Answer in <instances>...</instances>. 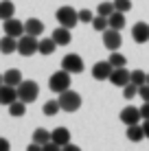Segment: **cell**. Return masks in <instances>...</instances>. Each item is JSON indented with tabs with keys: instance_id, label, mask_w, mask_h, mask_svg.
Wrapping results in <instances>:
<instances>
[{
	"instance_id": "30",
	"label": "cell",
	"mask_w": 149,
	"mask_h": 151,
	"mask_svg": "<svg viewBox=\"0 0 149 151\" xmlns=\"http://www.w3.org/2000/svg\"><path fill=\"white\" fill-rule=\"evenodd\" d=\"M121 90H123V96H125L127 101H132V99L138 94V86H136V83H132V81L127 83L125 88H121Z\"/></svg>"
},
{
	"instance_id": "4",
	"label": "cell",
	"mask_w": 149,
	"mask_h": 151,
	"mask_svg": "<svg viewBox=\"0 0 149 151\" xmlns=\"http://www.w3.org/2000/svg\"><path fill=\"white\" fill-rule=\"evenodd\" d=\"M37 96H40V86H37L35 81L24 79V81L18 86V99H20V101H24L27 105H29V103H33Z\"/></svg>"
},
{
	"instance_id": "36",
	"label": "cell",
	"mask_w": 149,
	"mask_h": 151,
	"mask_svg": "<svg viewBox=\"0 0 149 151\" xmlns=\"http://www.w3.org/2000/svg\"><path fill=\"white\" fill-rule=\"evenodd\" d=\"M0 151H11V145H9V140L2 138V136H0Z\"/></svg>"
},
{
	"instance_id": "41",
	"label": "cell",
	"mask_w": 149,
	"mask_h": 151,
	"mask_svg": "<svg viewBox=\"0 0 149 151\" xmlns=\"http://www.w3.org/2000/svg\"><path fill=\"white\" fill-rule=\"evenodd\" d=\"M147 83H149V72H147Z\"/></svg>"
},
{
	"instance_id": "13",
	"label": "cell",
	"mask_w": 149,
	"mask_h": 151,
	"mask_svg": "<svg viewBox=\"0 0 149 151\" xmlns=\"http://www.w3.org/2000/svg\"><path fill=\"white\" fill-rule=\"evenodd\" d=\"M13 101H18V88L2 83V86H0V105H7L9 107Z\"/></svg>"
},
{
	"instance_id": "1",
	"label": "cell",
	"mask_w": 149,
	"mask_h": 151,
	"mask_svg": "<svg viewBox=\"0 0 149 151\" xmlns=\"http://www.w3.org/2000/svg\"><path fill=\"white\" fill-rule=\"evenodd\" d=\"M70 86H73V77H70V72H66L64 68L57 70V72H53V75H50V79H48V88H50L53 92H57V94L70 90Z\"/></svg>"
},
{
	"instance_id": "28",
	"label": "cell",
	"mask_w": 149,
	"mask_h": 151,
	"mask_svg": "<svg viewBox=\"0 0 149 151\" xmlns=\"http://www.w3.org/2000/svg\"><path fill=\"white\" fill-rule=\"evenodd\" d=\"M59 110H61V107H59V101H46L44 107H42V112L46 114V116H55Z\"/></svg>"
},
{
	"instance_id": "10",
	"label": "cell",
	"mask_w": 149,
	"mask_h": 151,
	"mask_svg": "<svg viewBox=\"0 0 149 151\" xmlns=\"http://www.w3.org/2000/svg\"><path fill=\"white\" fill-rule=\"evenodd\" d=\"M121 123H123V125H136V123H143L140 107H134V105L123 107V110H121Z\"/></svg>"
},
{
	"instance_id": "15",
	"label": "cell",
	"mask_w": 149,
	"mask_h": 151,
	"mask_svg": "<svg viewBox=\"0 0 149 151\" xmlns=\"http://www.w3.org/2000/svg\"><path fill=\"white\" fill-rule=\"evenodd\" d=\"M70 31L73 29H66V27H57L53 31V35L50 37L55 40V44L57 46H68L70 44V40H73V35H70Z\"/></svg>"
},
{
	"instance_id": "23",
	"label": "cell",
	"mask_w": 149,
	"mask_h": 151,
	"mask_svg": "<svg viewBox=\"0 0 149 151\" xmlns=\"http://www.w3.org/2000/svg\"><path fill=\"white\" fill-rule=\"evenodd\" d=\"M9 114H11L13 118H20V116H24V114H27V103L24 101H13L11 105H9Z\"/></svg>"
},
{
	"instance_id": "22",
	"label": "cell",
	"mask_w": 149,
	"mask_h": 151,
	"mask_svg": "<svg viewBox=\"0 0 149 151\" xmlns=\"http://www.w3.org/2000/svg\"><path fill=\"white\" fill-rule=\"evenodd\" d=\"M15 13V4L11 0H0V20H9Z\"/></svg>"
},
{
	"instance_id": "26",
	"label": "cell",
	"mask_w": 149,
	"mask_h": 151,
	"mask_svg": "<svg viewBox=\"0 0 149 151\" xmlns=\"http://www.w3.org/2000/svg\"><path fill=\"white\" fill-rule=\"evenodd\" d=\"M114 2H99L96 4V15H103V18H110L114 13Z\"/></svg>"
},
{
	"instance_id": "12",
	"label": "cell",
	"mask_w": 149,
	"mask_h": 151,
	"mask_svg": "<svg viewBox=\"0 0 149 151\" xmlns=\"http://www.w3.org/2000/svg\"><path fill=\"white\" fill-rule=\"evenodd\" d=\"M132 37L136 44H147L149 42V24L147 22H136L132 27Z\"/></svg>"
},
{
	"instance_id": "40",
	"label": "cell",
	"mask_w": 149,
	"mask_h": 151,
	"mask_svg": "<svg viewBox=\"0 0 149 151\" xmlns=\"http://www.w3.org/2000/svg\"><path fill=\"white\" fill-rule=\"evenodd\" d=\"M2 83H4V77H2V72H0V86H2Z\"/></svg>"
},
{
	"instance_id": "5",
	"label": "cell",
	"mask_w": 149,
	"mask_h": 151,
	"mask_svg": "<svg viewBox=\"0 0 149 151\" xmlns=\"http://www.w3.org/2000/svg\"><path fill=\"white\" fill-rule=\"evenodd\" d=\"M37 46H40V40L33 37V35L24 33L22 37H18V53L22 57H31L37 53Z\"/></svg>"
},
{
	"instance_id": "34",
	"label": "cell",
	"mask_w": 149,
	"mask_h": 151,
	"mask_svg": "<svg viewBox=\"0 0 149 151\" xmlns=\"http://www.w3.org/2000/svg\"><path fill=\"white\" fill-rule=\"evenodd\" d=\"M42 151H61V147H59V145H55L53 140H50V142L42 145Z\"/></svg>"
},
{
	"instance_id": "18",
	"label": "cell",
	"mask_w": 149,
	"mask_h": 151,
	"mask_svg": "<svg viewBox=\"0 0 149 151\" xmlns=\"http://www.w3.org/2000/svg\"><path fill=\"white\" fill-rule=\"evenodd\" d=\"M15 50H18V37H11V35L0 37V53L2 55H11Z\"/></svg>"
},
{
	"instance_id": "32",
	"label": "cell",
	"mask_w": 149,
	"mask_h": 151,
	"mask_svg": "<svg viewBox=\"0 0 149 151\" xmlns=\"http://www.w3.org/2000/svg\"><path fill=\"white\" fill-rule=\"evenodd\" d=\"M92 20H94V13L90 9H81L79 11V22H90L92 24Z\"/></svg>"
},
{
	"instance_id": "6",
	"label": "cell",
	"mask_w": 149,
	"mask_h": 151,
	"mask_svg": "<svg viewBox=\"0 0 149 151\" xmlns=\"http://www.w3.org/2000/svg\"><path fill=\"white\" fill-rule=\"evenodd\" d=\"M61 68L70 75H77V72H83V59H81L77 53H70L61 59Z\"/></svg>"
},
{
	"instance_id": "33",
	"label": "cell",
	"mask_w": 149,
	"mask_h": 151,
	"mask_svg": "<svg viewBox=\"0 0 149 151\" xmlns=\"http://www.w3.org/2000/svg\"><path fill=\"white\" fill-rule=\"evenodd\" d=\"M138 96L143 99V103H149V83H145V86L138 88Z\"/></svg>"
},
{
	"instance_id": "17",
	"label": "cell",
	"mask_w": 149,
	"mask_h": 151,
	"mask_svg": "<svg viewBox=\"0 0 149 151\" xmlns=\"http://www.w3.org/2000/svg\"><path fill=\"white\" fill-rule=\"evenodd\" d=\"M125 136H127V140H130V142H140V140H145V129H143V125H140V123H136V125H127Z\"/></svg>"
},
{
	"instance_id": "37",
	"label": "cell",
	"mask_w": 149,
	"mask_h": 151,
	"mask_svg": "<svg viewBox=\"0 0 149 151\" xmlns=\"http://www.w3.org/2000/svg\"><path fill=\"white\" fill-rule=\"evenodd\" d=\"M61 151H81V147H77V145L68 142V145H66V147H61Z\"/></svg>"
},
{
	"instance_id": "9",
	"label": "cell",
	"mask_w": 149,
	"mask_h": 151,
	"mask_svg": "<svg viewBox=\"0 0 149 151\" xmlns=\"http://www.w3.org/2000/svg\"><path fill=\"white\" fill-rule=\"evenodd\" d=\"M130 81H132V70H127L125 66L123 68H114L112 75H110V83L116 86V88H125Z\"/></svg>"
},
{
	"instance_id": "16",
	"label": "cell",
	"mask_w": 149,
	"mask_h": 151,
	"mask_svg": "<svg viewBox=\"0 0 149 151\" xmlns=\"http://www.w3.org/2000/svg\"><path fill=\"white\" fill-rule=\"evenodd\" d=\"M24 33L33 35V37H40V35L44 33V22L37 18H29L27 22H24Z\"/></svg>"
},
{
	"instance_id": "11",
	"label": "cell",
	"mask_w": 149,
	"mask_h": 151,
	"mask_svg": "<svg viewBox=\"0 0 149 151\" xmlns=\"http://www.w3.org/2000/svg\"><path fill=\"white\" fill-rule=\"evenodd\" d=\"M2 29H4V35H11V37H22L24 35V22H20L15 18L2 20Z\"/></svg>"
},
{
	"instance_id": "7",
	"label": "cell",
	"mask_w": 149,
	"mask_h": 151,
	"mask_svg": "<svg viewBox=\"0 0 149 151\" xmlns=\"http://www.w3.org/2000/svg\"><path fill=\"white\" fill-rule=\"evenodd\" d=\"M121 44H123L121 31H116V29H105L103 31V46L110 50V53H112V50H119Z\"/></svg>"
},
{
	"instance_id": "25",
	"label": "cell",
	"mask_w": 149,
	"mask_h": 151,
	"mask_svg": "<svg viewBox=\"0 0 149 151\" xmlns=\"http://www.w3.org/2000/svg\"><path fill=\"white\" fill-rule=\"evenodd\" d=\"M107 61H110L114 68H123V66L127 64V59H125V55H121L119 50H112L110 53V57H107Z\"/></svg>"
},
{
	"instance_id": "19",
	"label": "cell",
	"mask_w": 149,
	"mask_h": 151,
	"mask_svg": "<svg viewBox=\"0 0 149 151\" xmlns=\"http://www.w3.org/2000/svg\"><path fill=\"white\" fill-rule=\"evenodd\" d=\"M2 77H4V83L7 86H13V88H18L20 83H22V72H20L18 68H9L7 72H2Z\"/></svg>"
},
{
	"instance_id": "20",
	"label": "cell",
	"mask_w": 149,
	"mask_h": 151,
	"mask_svg": "<svg viewBox=\"0 0 149 151\" xmlns=\"http://www.w3.org/2000/svg\"><path fill=\"white\" fill-rule=\"evenodd\" d=\"M55 48H57V44H55L53 37H42L40 40V46H37V53L40 55H53Z\"/></svg>"
},
{
	"instance_id": "35",
	"label": "cell",
	"mask_w": 149,
	"mask_h": 151,
	"mask_svg": "<svg viewBox=\"0 0 149 151\" xmlns=\"http://www.w3.org/2000/svg\"><path fill=\"white\" fill-rule=\"evenodd\" d=\"M140 116H143V121L149 118V103H143L140 105Z\"/></svg>"
},
{
	"instance_id": "29",
	"label": "cell",
	"mask_w": 149,
	"mask_h": 151,
	"mask_svg": "<svg viewBox=\"0 0 149 151\" xmlns=\"http://www.w3.org/2000/svg\"><path fill=\"white\" fill-rule=\"evenodd\" d=\"M132 83H136L138 88L147 83V72L145 70H132Z\"/></svg>"
},
{
	"instance_id": "31",
	"label": "cell",
	"mask_w": 149,
	"mask_h": 151,
	"mask_svg": "<svg viewBox=\"0 0 149 151\" xmlns=\"http://www.w3.org/2000/svg\"><path fill=\"white\" fill-rule=\"evenodd\" d=\"M114 9L121 13H127L132 9V0H114Z\"/></svg>"
},
{
	"instance_id": "38",
	"label": "cell",
	"mask_w": 149,
	"mask_h": 151,
	"mask_svg": "<svg viewBox=\"0 0 149 151\" xmlns=\"http://www.w3.org/2000/svg\"><path fill=\"white\" fill-rule=\"evenodd\" d=\"M27 151H42V145H37V142H31L29 147H27Z\"/></svg>"
},
{
	"instance_id": "2",
	"label": "cell",
	"mask_w": 149,
	"mask_h": 151,
	"mask_svg": "<svg viewBox=\"0 0 149 151\" xmlns=\"http://www.w3.org/2000/svg\"><path fill=\"white\" fill-rule=\"evenodd\" d=\"M55 20L59 22V27H66V29H75L79 24V11L73 7H59L55 11Z\"/></svg>"
},
{
	"instance_id": "3",
	"label": "cell",
	"mask_w": 149,
	"mask_h": 151,
	"mask_svg": "<svg viewBox=\"0 0 149 151\" xmlns=\"http://www.w3.org/2000/svg\"><path fill=\"white\" fill-rule=\"evenodd\" d=\"M57 101H59V107H61V110H64V112H70V114L77 112V110L81 107V94H79V92H75V90L61 92Z\"/></svg>"
},
{
	"instance_id": "14",
	"label": "cell",
	"mask_w": 149,
	"mask_h": 151,
	"mask_svg": "<svg viewBox=\"0 0 149 151\" xmlns=\"http://www.w3.org/2000/svg\"><path fill=\"white\" fill-rule=\"evenodd\" d=\"M50 140H53L55 145H59V147H66V145L73 140V136H70V132L66 127H57L50 132Z\"/></svg>"
},
{
	"instance_id": "24",
	"label": "cell",
	"mask_w": 149,
	"mask_h": 151,
	"mask_svg": "<svg viewBox=\"0 0 149 151\" xmlns=\"http://www.w3.org/2000/svg\"><path fill=\"white\" fill-rule=\"evenodd\" d=\"M33 142H37V145L50 142V132H48V129H44V127H37L33 132Z\"/></svg>"
},
{
	"instance_id": "8",
	"label": "cell",
	"mask_w": 149,
	"mask_h": 151,
	"mask_svg": "<svg viewBox=\"0 0 149 151\" xmlns=\"http://www.w3.org/2000/svg\"><path fill=\"white\" fill-rule=\"evenodd\" d=\"M112 70H114V66L110 64V61H96L94 66H92V77H94L96 81H110V75Z\"/></svg>"
},
{
	"instance_id": "27",
	"label": "cell",
	"mask_w": 149,
	"mask_h": 151,
	"mask_svg": "<svg viewBox=\"0 0 149 151\" xmlns=\"http://www.w3.org/2000/svg\"><path fill=\"white\" fill-rule=\"evenodd\" d=\"M92 29L99 31V33H103L105 29H110V22H107V18H103V15H94V20H92Z\"/></svg>"
},
{
	"instance_id": "21",
	"label": "cell",
	"mask_w": 149,
	"mask_h": 151,
	"mask_svg": "<svg viewBox=\"0 0 149 151\" xmlns=\"http://www.w3.org/2000/svg\"><path fill=\"white\" fill-rule=\"evenodd\" d=\"M107 22H110V29H116V31H123L125 29V13L121 11H114L107 18Z\"/></svg>"
},
{
	"instance_id": "39",
	"label": "cell",
	"mask_w": 149,
	"mask_h": 151,
	"mask_svg": "<svg viewBox=\"0 0 149 151\" xmlns=\"http://www.w3.org/2000/svg\"><path fill=\"white\" fill-rule=\"evenodd\" d=\"M140 125H143V129H145V138H149V118H147V121H143Z\"/></svg>"
}]
</instances>
